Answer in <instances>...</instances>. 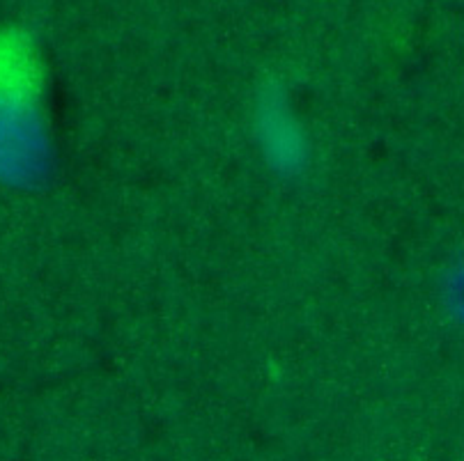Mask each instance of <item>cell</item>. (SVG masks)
Masks as SVG:
<instances>
[{
    "instance_id": "obj_1",
    "label": "cell",
    "mask_w": 464,
    "mask_h": 461,
    "mask_svg": "<svg viewBox=\"0 0 464 461\" xmlns=\"http://www.w3.org/2000/svg\"><path fill=\"white\" fill-rule=\"evenodd\" d=\"M44 64L21 28L0 30V182L33 187L49 172Z\"/></svg>"
},
{
    "instance_id": "obj_2",
    "label": "cell",
    "mask_w": 464,
    "mask_h": 461,
    "mask_svg": "<svg viewBox=\"0 0 464 461\" xmlns=\"http://www.w3.org/2000/svg\"><path fill=\"white\" fill-rule=\"evenodd\" d=\"M253 127L262 154L281 175H296L306 163L308 143L302 124L281 85L262 88L256 99Z\"/></svg>"
}]
</instances>
